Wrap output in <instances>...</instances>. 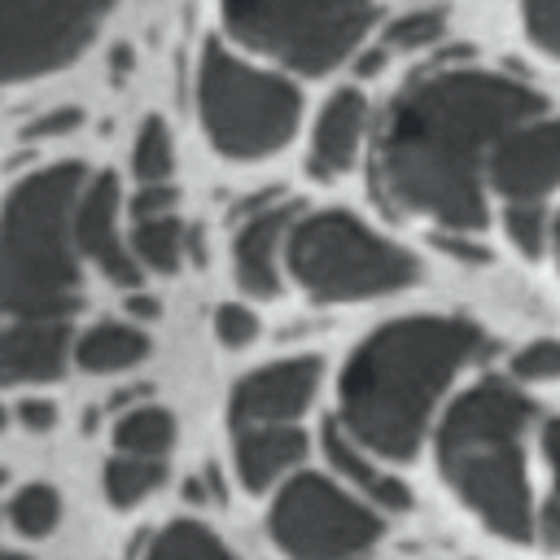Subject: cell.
Masks as SVG:
<instances>
[{
    "label": "cell",
    "mask_w": 560,
    "mask_h": 560,
    "mask_svg": "<svg viewBox=\"0 0 560 560\" xmlns=\"http://www.w3.org/2000/svg\"><path fill=\"white\" fill-rule=\"evenodd\" d=\"M324 385V363L315 354H293L262 363L245 372L228 394V420L232 429H258V424H298L306 407L315 402Z\"/></svg>",
    "instance_id": "cell-10"
},
{
    "label": "cell",
    "mask_w": 560,
    "mask_h": 560,
    "mask_svg": "<svg viewBox=\"0 0 560 560\" xmlns=\"http://www.w3.org/2000/svg\"><path fill=\"white\" fill-rule=\"evenodd\" d=\"M542 529L551 534V542H556V551H560V508H542Z\"/></svg>",
    "instance_id": "cell-36"
},
{
    "label": "cell",
    "mask_w": 560,
    "mask_h": 560,
    "mask_svg": "<svg viewBox=\"0 0 560 560\" xmlns=\"http://www.w3.org/2000/svg\"><path fill=\"white\" fill-rule=\"evenodd\" d=\"M547 96L525 79L481 66H438L398 88L376 122L368 179L394 219H429L438 232H481L486 162L494 144L542 118Z\"/></svg>",
    "instance_id": "cell-1"
},
{
    "label": "cell",
    "mask_w": 560,
    "mask_h": 560,
    "mask_svg": "<svg viewBox=\"0 0 560 560\" xmlns=\"http://www.w3.org/2000/svg\"><path fill=\"white\" fill-rule=\"evenodd\" d=\"M381 61H385V48L363 52V57H359V74H376V70H381Z\"/></svg>",
    "instance_id": "cell-37"
},
{
    "label": "cell",
    "mask_w": 560,
    "mask_h": 560,
    "mask_svg": "<svg viewBox=\"0 0 560 560\" xmlns=\"http://www.w3.org/2000/svg\"><path fill=\"white\" fill-rule=\"evenodd\" d=\"M197 114L214 153L258 162L293 140L302 122V92L293 79L258 70L219 39H206L197 57Z\"/></svg>",
    "instance_id": "cell-6"
},
{
    "label": "cell",
    "mask_w": 560,
    "mask_h": 560,
    "mask_svg": "<svg viewBox=\"0 0 560 560\" xmlns=\"http://www.w3.org/2000/svg\"><path fill=\"white\" fill-rule=\"evenodd\" d=\"M175 206H179L175 184H140L136 197H131V219H136V223H144V219H166V214H175Z\"/></svg>",
    "instance_id": "cell-30"
},
{
    "label": "cell",
    "mask_w": 560,
    "mask_h": 560,
    "mask_svg": "<svg viewBox=\"0 0 560 560\" xmlns=\"http://www.w3.org/2000/svg\"><path fill=\"white\" fill-rule=\"evenodd\" d=\"M88 184L79 162L31 171L0 201V315L18 324H70L83 302L74 206Z\"/></svg>",
    "instance_id": "cell-4"
},
{
    "label": "cell",
    "mask_w": 560,
    "mask_h": 560,
    "mask_svg": "<svg viewBox=\"0 0 560 560\" xmlns=\"http://www.w3.org/2000/svg\"><path fill=\"white\" fill-rule=\"evenodd\" d=\"M4 420H9V411H4V407H0V429H4Z\"/></svg>",
    "instance_id": "cell-39"
},
{
    "label": "cell",
    "mask_w": 560,
    "mask_h": 560,
    "mask_svg": "<svg viewBox=\"0 0 560 560\" xmlns=\"http://www.w3.org/2000/svg\"><path fill=\"white\" fill-rule=\"evenodd\" d=\"M166 481V459H136V455H109L105 464V499L109 508L127 512L144 503Z\"/></svg>",
    "instance_id": "cell-22"
},
{
    "label": "cell",
    "mask_w": 560,
    "mask_h": 560,
    "mask_svg": "<svg viewBox=\"0 0 560 560\" xmlns=\"http://www.w3.org/2000/svg\"><path fill=\"white\" fill-rule=\"evenodd\" d=\"M232 433H236L232 442L236 477L249 494L284 486L306 459V433L298 424H258V429H232Z\"/></svg>",
    "instance_id": "cell-17"
},
{
    "label": "cell",
    "mask_w": 560,
    "mask_h": 560,
    "mask_svg": "<svg viewBox=\"0 0 560 560\" xmlns=\"http://www.w3.org/2000/svg\"><path fill=\"white\" fill-rule=\"evenodd\" d=\"M9 525L22 538H48L61 525V494L48 481H26L9 499Z\"/></svg>",
    "instance_id": "cell-23"
},
{
    "label": "cell",
    "mask_w": 560,
    "mask_h": 560,
    "mask_svg": "<svg viewBox=\"0 0 560 560\" xmlns=\"http://www.w3.org/2000/svg\"><path fill=\"white\" fill-rule=\"evenodd\" d=\"M70 359L92 372V376H109V372H127L136 363L149 359V332L127 324V319H101L92 328H83L74 337V350Z\"/></svg>",
    "instance_id": "cell-18"
},
{
    "label": "cell",
    "mask_w": 560,
    "mask_h": 560,
    "mask_svg": "<svg viewBox=\"0 0 560 560\" xmlns=\"http://www.w3.org/2000/svg\"><path fill=\"white\" fill-rule=\"evenodd\" d=\"M512 376L525 385L560 381V337H534L512 354Z\"/></svg>",
    "instance_id": "cell-27"
},
{
    "label": "cell",
    "mask_w": 560,
    "mask_h": 560,
    "mask_svg": "<svg viewBox=\"0 0 560 560\" xmlns=\"http://www.w3.org/2000/svg\"><path fill=\"white\" fill-rule=\"evenodd\" d=\"M534 402L508 376H481L455 394L433 429V459L451 494L499 538L534 542L538 508L525 438Z\"/></svg>",
    "instance_id": "cell-3"
},
{
    "label": "cell",
    "mask_w": 560,
    "mask_h": 560,
    "mask_svg": "<svg viewBox=\"0 0 560 560\" xmlns=\"http://www.w3.org/2000/svg\"><path fill=\"white\" fill-rule=\"evenodd\" d=\"M319 446H324L328 468L341 477V486H350V490H354L363 503H372L381 516H385V512H407V508H411V486H407L398 472L381 468V459H376L372 451H363L337 420H324V429H319Z\"/></svg>",
    "instance_id": "cell-15"
},
{
    "label": "cell",
    "mask_w": 560,
    "mask_h": 560,
    "mask_svg": "<svg viewBox=\"0 0 560 560\" xmlns=\"http://www.w3.org/2000/svg\"><path fill=\"white\" fill-rule=\"evenodd\" d=\"M127 311H131L136 319H158V315H162V302H158V298H144V293H131V298H127Z\"/></svg>",
    "instance_id": "cell-35"
},
{
    "label": "cell",
    "mask_w": 560,
    "mask_h": 560,
    "mask_svg": "<svg viewBox=\"0 0 560 560\" xmlns=\"http://www.w3.org/2000/svg\"><path fill=\"white\" fill-rule=\"evenodd\" d=\"M542 455L551 468V508H560V416H551L542 429Z\"/></svg>",
    "instance_id": "cell-33"
},
{
    "label": "cell",
    "mask_w": 560,
    "mask_h": 560,
    "mask_svg": "<svg viewBox=\"0 0 560 560\" xmlns=\"http://www.w3.org/2000/svg\"><path fill=\"white\" fill-rule=\"evenodd\" d=\"M503 236L521 258H542L551 245V210L542 201H508L503 206Z\"/></svg>",
    "instance_id": "cell-25"
},
{
    "label": "cell",
    "mask_w": 560,
    "mask_h": 560,
    "mask_svg": "<svg viewBox=\"0 0 560 560\" xmlns=\"http://www.w3.org/2000/svg\"><path fill=\"white\" fill-rule=\"evenodd\" d=\"M363 127H368V101L359 88H337L319 118H315V131H311V158H306V171L315 179H337L346 175L354 162H359V149H363Z\"/></svg>",
    "instance_id": "cell-16"
},
{
    "label": "cell",
    "mask_w": 560,
    "mask_h": 560,
    "mask_svg": "<svg viewBox=\"0 0 560 560\" xmlns=\"http://www.w3.org/2000/svg\"><path fill=\"white\" fill-rule=\"evenodd\" d=\"M267 529L289 560H363L381 542L385 516L337 477L302 468L276 490Z\"/></svg>",
    "instance_id": "cell-8"
},
{
    "label": "cell",
    "mask_w": 560,
    "mask_h": 560,
    "mask_svg": "<svg viewBox=\"0 0 560 560\" xmlns=\"http://www.w3.org/2000/svg\"><path fill=\"white\" fill-rule=\"evenodd\" d=\"M254 337H258V315H254L249 306L223 302V306L214 311V341H219V346L245 350V346H254Z\"/></svg>",
    "instance_id": "cell-29"
},
{
    "label": "cell",
    "mask_w": 560,
    "mask_h": 560,
    "mask_svg": "<svg viewBox=\"0 0 560 560\" xmlns=\"http://www.w3.org/2000/svg\"><path fill=\"white\" fill-rule=\"evenodd\" d=\"M70 324H18L0 315V385H44L70 363Z\"/></svg>",
    "instance_id": "cell-14"
},
{
    "label": "cell",
    "mask_w": 560,
    "mask_h": 560,
    "mask_svg": "<svg viewBox=\"0 0 560 560\" xmlns=\"http://www.w3.org/2000/svg\"><path fill=\"white\" fill-rule=\"evenodd\" d=\"M118 0H0V88L70 66Z\"/></svg>",
    "instance_id": "cell-9"
},
{
    "label": "cell",
    "mask_w": 560,
    "mask_h": 560,
    "mask_svg": "<svg viewBox=\"0 0 560 560\" xmlns=\"http://www.w3.org/2000/svg\"><path fill=\"white\" fill-rule=\"evenodd\" d=\"M83 122V114L74 109V105H57V109H48V114H39L31 127H26V140H48V136H66V131H74Z\"/></svg>",
    "instance_id": "cell-31"
},
{
    "label": "cell",
    "mask_w": 560,
    "mask_h": 560,
    "mask_svg": "<svg viewBox=\"0 0 560 560\" xmlns=\"http://www.w3.org/2000/svg\"><path fill=\"white\" fill-rule=\"evenodd\" d=\"M438 245L446 249V254H455V258H477V262H486L490 258V249L486 245H477L472 236H464V232H438Z\"/></svg>",
    "instance_id": "cell-34"
},
{
    "label": "cell",
    "mask_w": 560,
    "mask_h": 560,
    "mask_svg": "<svg viewBox=\"0 0 560 560\" xmlns=\"http://www.w3.org/2000/svg\"><path fill=\"white\" fill-rule=\"evenodd\" d=\"M223 31L298 74L346 66L376 22L372 0H219Z\"/></svg>",
    "instance_id": "cell-7"
},
{
    "label": "cell",
    "mask_w": 560,
    "mask_h": 560,
    "mask_svg": "<svg viewBox=\"0 0 560 560\" xmlns=\"http://www.w3.org/2000/svg\"><path fill=\"white\" fill-rule=\"evenodd\" d=\"M171 171H175L171 127L158 114H149L136 131V144H131V175L140 184H171Z\"/></svg>",
    "instance_id": "cell-24"
},
{
    "label": "cell",
    "mask_w": 560,
    "mask_h": 560,
    "mask_svg": "<svg viewBox=\"0 0 560 560\" xmlns=\"http://www.w3.org/2000/svg\"><path fill=\"white\" fill-rule=\"evenodd\" d=\"M175 446V416L158 402L131 407L114 420V455H136V459H166Z\"/></svg>",
    "instance_id": "cell-19"
},
{
    "label": "cell",
    "mask_w": 560,
    "mask_h": 560,
    "mask_svg": "<svg viewBox=\"0 0 560 560\" xmlns=\"http://www.w3.org/2000/svg\"><path fill=\"white\" fill-rule=\"evenodd\" d=\"M486 184L508 201H547L560 188V114H542L508 131L490 162Z\"/></svg>",
    "instance_id": "cell-11"
},
{
    "label": "cell",
    "mask_w": 560,
    "mask_h": 560,
    "mask_svg": "<svg viewBox=\"0 0 560 560\" xmlns=\"http://www.w3.org/2000/svg\"><path fill=\"white\" fill-rule=\"evenodd\" d=\"M131 258L140 262V271H158V276H175L184 254H188V228L179 223V214H166V219H144L131 228V241H127Z\"/></svg>",
    "instance_id": "cell-20"
},
{
    "label": "cell",
    "mask_w": 560,
    "mask_h": 560,
    "mask_svg": "<svg viewBox=\"0 0 560 560\" xmlns=\"http://www.w3.org/2000/svg\"><path fill=\"white\" fill-rule=\"evenodd\" d=\"M0 560H26V556H18V551H9V547H0Z\"/></svg>",
    "instance_id": "cell-38"
},
{
    "label": "cell",
    "mask_w": 560,
    "mask_h": 560,
    "mask_svg": "<svg viewBox=\"0 0 560 560\" xmlns=\"http://www.w3.org/2000/svg\"><path fill=\"white\" fill-rule=\"evenodd\" d=\"M140 560H241V556H236L210 525L179 516V521L162 525V529L149 538V547H144Z\"/></svg>",
    "instance_id": "cell-21"
},
{
    "label": "cell",
    "mask_w": 560,
    "mask_h": 560,
    "mask_svg": "<svg viewBox=\"0 0 560 560\" xmlns=\"http://www.w3.org/2000/svg\"><path fill=\"white\" fill-rule=\"evenodd\" d=\"M118 210H122V188H118V175L114 171H96L88 175L83 192H79V206H74V245L88 262L101 267V276L118 289H131L140 284V262L131 258V249L122 245V232H118Z\"/></svg>",
    "instance_id": "cell-12"
},
{
    "label": "cell",
    "mask_w": 560,
    "mask_h": 560,
    "mask_svg": "<svg viewBox=\"0 0 560 560\" xmlns=\"http://www.w3.org/2000/svg\"><path fill=\"white\" fill-rule=\"evenodd\" d=\"M284 271L311 302H368L420 284V258L341 206L298 214Z\"/></svg>",
    "instance_id": "cell-5"
},
{
    "label": "cell",
    "mask_w": 560,
    "mask_h": 560,
    "mask_svg": "<svg viewBox=\"0 0 560 560\" xmlns=\"http://www.w3.org/2000/svg\"><path fill=\"white\" fill-rule=\"evenodd\" d=\"M464 315H402L372 328L337 376V424L376 459L407 464L424 446L455 376L486 354Z\"/></svg>",
    "instance_id": "cell-2"
},
{
    "label": "cell",
    "mask_w": 560,
    "mask_h": 560,
    "mask_svg": "<svg viewBox=\"0 0 560 560\" xmlns=\"http://www.w3.org/2000/svg\"><path fill=\"white\" fill-rule=\"evenodd\" d=\"M521 22L529 44L560 61V0H521Z\"/></svg>",
    "instance_id": "cell-28"
},
{
    "label": "cell",
    "mask_w": 560,
    "mask_h": 560,
    "mask_svg": "<svg viewBox=\"0 0 560 560\" xmlns=\"http://www.w3.org/2000/svg\"><path fill=\"white\" fill-rule=\"evenodd\" d=\"M298 210H302V206L280 201V206L254 210V214L236 228V236H232V271H236L241 293L262 298V302H271V298L280 293L284 241H289V228L298 223Z\"/></svg>",
    "instance_id": "cell-13"
},
{
    "label": "cell",
    "mask_w": 560,
    "mask_h": 560,
    "mask_svg": "<svg viewBox=\"0 0 560 560\" xmlns=\"http://www.w3.org/2000/svg\"><path fill=\"white\" fill-rule=\"evenodd\" d=\"M446 35V13L442 9H411L385 26V48L389 52H420Z\"/></svg>",
    "instance_id": "cell-26"
},
{
    "label": "cell",
    "mask_w": 560,
    "mask_h": 560,
    "mask_svg": "<svg viewBox=\"0 0 560 560\" xmlns=\"http://www.w3.org/2000/svg\"><path fill=\"white\" fill-rule=\"evenodd\" d=\"M18 424L31 429V433H48L57 424V402H48V398H22L18 402Z\"/></svg>",
    "instance_id": "cell-32"
}]
</instances>
